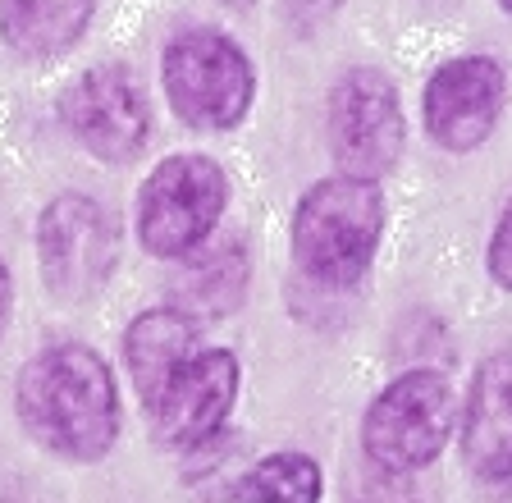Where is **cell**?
Returning <instances> with one entry per match:
<instances>
[{
	"mask_svg": "<svg viewBox=\"0 0 512 503\" xmlns=\"http://www.w3.org/2000/svg\"><path fill=\"white\" fill-rule=\"evenodd\" d=\"M10 307H14V279H10V266L0 261V334L10 325Z\"/></svg>",
	"mask_w": 512,
	"mask_h": 503,
	"instance_id": "obj_17",
	"label": "cell"
},
{
	"mask_svg": "<svg viewBox=\"0 0 512 503\" xmlns=\"http://www.w3.org/2000/svg\"><path fill=\"white\" fill-rule=\"evenodd\" d=\"M229 206V179L211 156L183 151L147 174L138 197V238L151 257H192Z\"/></svg>",
	"mask_w": 512,
	"mask_h": 503,
	"instance_id": "obj_4",
	"label": "cell"
},
{
	"mask_svg": "<svg viewBox=\"0 0 512 503\" xmlns=\"http://www.w3.org/2000/svg\"><path fill=\"white\" fill-rule=\"evenodd\" d=\"M490 275H494V284H503L512 293V206L503 211L499 229L490 238Z\"/></svg>",
	"mask_w": 512,
	"mask_h": 503,
	"instance_id": "obj_16",
	"label": "cell"
},
{
	"mask_svg": "<svg viewBox=\"0 0 512 503\" xmlns=\"http://www.w3.org/2000/svg\"><path fill=\"white\" fill-rule=\"evenodd\" d=\"M192 348H197V325H192V316H183V307H151L128 325L124 362L147 412L156 407L160 389L170 385V375L179 371V362Z\"/></svg>",
	"mask_w": 512,
	"mask_h": 503,
	"instance_id": "obj_12",
	"label": "cell"
},
{
	"mask_svg": "<svg viewBox=\"0 0 512 503\" xmlns=\"http://www.w3.org/2000/svg\"><path fill=\"white\" fill-rule=\"evenodd\" d=\"M119 238L110 220L92 197L60 193L37 220V261L60 302H87L106 289L115 275Z\"/></svg>",
	"mask_w": 512,
	"mask_h": 503,
	"instance_id": "obj_7",
	"label": "cell"
},
{
	"mask_svg": "<svg viewBox=\"0 0 512 503\" xmlns=\"http://www.w3.org/2000/svg\"><path fill=\"white\" fill-rule=\"evenodd\" d=\"M462 458L480 481H512V353L485 357L476 366L462 412Z\"/></svg>",
	"mask_w": 512,
	"mask_h": 503,
	"instance_id": "obj_11",
	"label": "cell"
},
{
	"mask_svg": "<svg viewBox=\"0 0 512 503\" xmlns=\"http://www.w3.org/2000/svg\"><path fill=\"white\" fill-rule=\"evenodd\" d=\"M325 133H330L334 161L343 174L380 179L398 165L407 142L398 87L380 69H348L334 83L325 106Z\"/></svg>",
	"mask_w": 512,
	"mask_h": 503,
	"instance_id": "obj_6",
	"label": "cell"
},
{
	"mask_svg": "<svg viewBox=\"0 0 512 503\" xmlns=\"http://www.w3.org/2000/svg\"><path fill=\"white\" fill-rule=\"evenodd\" d=\"M96 0H0V37L23 60L64 55L92 23Z\"/></svg>",
	"mask_w": 512,
	"mask_h": 503,
	"instance_id": "obj_13",
	"label": "cell"
},
{
	"mask_svg": "<svg viewBox=\"0 0 512 503\" xmlns=\"http://www.w3.org/2000/svg\"><path fill=\"white\" fill-rule=\"evenodd\" d=\"M60 119L96 161H133L151 138V106L142 87L115 65L87 69L60 92Z\"/></svg>",
	"mask_w": 512,
	"mask_h": 503,
	"instance_id": "obj_8",
	"label": "cell"
},
{
	"mask_svg": "<svg viewBox=\"0 0 512 503\" xmlns=\"http://www.w3.org/2000/svg\"><path fill=\"white\" fill-rule=\"evenodd\" d=\"M165 97L188 129H238L256 97V69L234 37L192 28L165 46Z\"/></svg>",
	"mask_w": 512,
	"mask_h": 503,
	"instance_id": "obj_3",
	"label": "cell"
},
{
	"mask_svg": "<svg viewBox=\"0 0 512 503\" xmlns=\"http://www.w3.org/2000/svg\"><path fill=\"white\" fill-rule=\"evenodd\" d=\"M243 503H320V467L307 453H270L238 485Z\"/></svg>",
	"mask_w": 512,
	"mask_h": 503,
	"instance_id": "obj_14",
	"label": "cell"
},
{
	"mask_svg": "<svg viewBox=\"0 0 512 503\" xmlns=\"http://www.w3.org/2000/svg\"><path fill=\"white\" fill-rule=\"evenodd\" d=\"M238 270H243V257L234 247L229 252H211L202 261H188V279H206V289H197L206 311H224L238 302V289H224V275H238Z\"/></svg>",
	"mask_w": 512,
	"mask_h": 503,
	"instance_id": "obj_15",
	"label": "cell"
},
{
	"mask_svg": "<svg viewBox=\"0 0 512 503\" xmlns=\"http://www.w3.org/2000/svg\"><path fill=\"white\" fill-rule=\"evenodd\" d=\"M421 106H426V133L435 147L453 156L476 151L508 106V74L494 55H458L430 74Z\"/></svg>",
	"mask_w": 512,
	"mask_h": 503,
	"instance_id": "obj_9",
	"label": "cell"
},
{
	"mask_svg": "<svg viewBox=\"0 0 512 503\" xmlns=\"http://www.w3.org/2000/svg\"><path fill=\"white\" fill-rule=\"evenodd\" d=\"M19 421L42 449L92 462L119 435L115 375L87 343H60L32 357L14 389Z\"/></svg>",
	"mask_w": 512,
	"mask_h": 503,
	"instance_id": "obj_1",
	"label": "cell"
},
{
	"mask_svg": "<svg viewBox=\"0 0 512 503\" xmlns=\"http://www.w3.org/2000/svg\"><path fill=\"white\" fill-rule=\"evenodd\" d=\"M453 385L439 371H407L384 389L362 421V444L384 471H421L453 435Z\"/></svg>",
	"mask_w": 512,
	"mask_h": 503,
	"instance_id": "obj_5",
	"label": "cell"
},
{
	"mask_svg": "<svg viewBox=\"0 0 512 503\" xmlns=\"http://www.w3.org/2000/svg\"><path fill=\"white\" fill-rule=\"evenodd\" d=\"M384 234V197L375 188V179L362 174H334L320 179L302 193L298 211H293V261L302 266V275L316 284H357L366 275V266L375 261V247Z\"/></svg>",
	"mask_w": 512,
	"mask_h": 503,
	"instance_id": "obj_2",
	"label": "cell"
},
{
	"mask_svg": "<svg viewBox=\"0 0 512 503\" xmlns=\"http://www.w3.org/2000/svg\"><path fill=\"white\" fill-rule=\"evenodd\" d=\"M238 398V362L224 348H192L170 375V385L160 389L151 417L156 435L170 449H197L224 426L229 407Z\"/></svg>",
	"mask_w": 512,
	"mask_h": 503,
	"instance_id": "obj_10",
	"label": "cell"
},
{
	"mask_svg": "<svg viewBox=\"0 0 512 503\" xmlns=\"http://www.w3.org/2000/svg\"><path fill=\"white\" fill-rule=\"evenodd\" d=\"M499 10H503V14H512V0H499Z\"/></svg>",
	"mask_w": 512,
	"mask_h": 503,
	"instance_id": "obj_18",
	"label": "cell"
}]
</instances>
